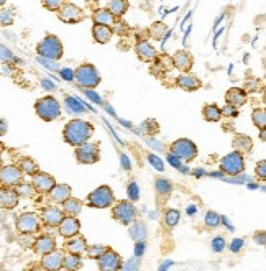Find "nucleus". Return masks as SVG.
Here are the masks:
<instances>
[{
  "label": "nucleus",
  "mask_w": 266,
  "mask_h": 271,
  "mask_svg": "<svg viewBox=\"0 0 266 271\" xmlns=\"http://www.w3.org/2000/svg\"><path fill=\"white\" fill-rule=\"evenodd\" d=\"M92 133H94L92 123H89L83 119H74L66 123V127L63 130V138L68 145L79 146L89 142V138L92 137Z\"/></svg>",
  "instance_id": "nucleus-1"
},
{
  "label": "nucleus",
  "mask_w": 266,
  "mask_h": 271,
  "mask_svg": "<svg viewBox=\"0 0 266 271\" xmlns=\"http://www.w3.org/2000/svg\"><path fill=\"white\" fill-rule=\"evenodd\" d=\"M36 53L41 58H46V60L59 61L63 58L64 46L56 35H46L38 45H36Z\"/></svg>",
  "instance_id": "nucleus-2"
},
{
  "label": "nucleus",
  "mask_w": 266,
  "mask_h": 271,
  "mask_svg": "<svg viewBox=\"0 0 266 271\" xmlns=\"http://www.w3.org/2000/svg\"><path fill=\"white\" fill-rule=\"evenodd\" d=\"M74 79L81 87H86V89H94L100 84V74L97 68L94 64L84 63L81 64L79 68L74 71Z\"/></svg>",
  "instance_id": "nucleus-3"
},
{
  "label": "nucleus",
  "mask_w": 266,
  "mask_h": 271,
  "mask_svg": "<svg viewBox=\"0 0 266 271\" xmlns=\"http://www.w3.org/2000/svg\"><path fill=\"white\" fill-rule=\"evenodd\" d=\"M35 112L44 122H53L61 115V104L51 96L41 97L35 102Z\"/></svg>",
  "instance_id": "nucleus-4"
},
{
  "label": "nucleus",
  "mask_w": 266,
  "mask_h": 271,
  "mask_svg": "<svg viewBox=\"0 0 266 271\" xmlns=\"http://www.w3.org/2000/svg\"><path fill=\"white\" fill-rule=\"evenodd\" d=\"M114 201H115V194L112 191V187L100 186L97 189H94V191L87 196L86 202H87V206L92 209H107L114 206Z\"/></svg>",
  "instance_id": "nucleus-5"
},
{
  "label": "nucleus",
  "mask_w": 266,
  "mask_h": 271,
  "mask_svg": "<svg viewBox=\"0 0 266 271\" xmlns=\"http://www.w3.org/2000/svg\"><path fill=\"white\" fill-rule=\"evenodd\" d=\"M220 170L228 176H238L245 171V158L243 153L233 150L220 159Z\"/></svg>",
  "instance_id": "nucleus-6"
},
{
  "label": "nucleus",
  "mask_w": 266,
  "mask_h": 271,
  "mask_svg": "<svg viewBox=\"0 0 266 271\" xmlns=\"http://www.w3.org/2000/svg\"><path fill=\"white\" fill-rule=\"evenodd\" d=\"M138 210L133 206V201H120L112 209V217L122 225H130L137 221Z\"/></svg>",
  "instance_id": "nucleus-7"
},
{
  "label": "nucleus",
  "mask_w": 266,
  "mask_h": 271,
  "mask_svg": "<svg viewBox=\"0 0 266 271\" xmlns=\"http://www.w3.org/2000/svg\"><path fill=\"white\" fill-rule=\"evenodd\" d=\"M41 217L36 214V212H23L17 217V230L20 233H25V235H33V233H38L40 230V224H41Z\"/></svg>",
  "instance_id": "nucleus-8"
},
{
  "label": "nucleus",
  "mask_w": 266,
  "mask_h": 271,
  "mask_svg": "<svg viewBox=\"0 0 266 271\" xmlns=\"http://www.w3.org/2000/svg\"><path fill=\"white\" fill-rule=\"evenodd\" d=\"M74 155H76V159L79 163L83 165H94L97 163L100 159V148H99V143H94V142H86L83 145L76 146V151H74Z\"/></svg>",
  "instance_id": "nucleus-9"
},
{
  "label": "nucleus",
  "mask_w": 266,
  "mask_h": 271,
  "mask_svg": "<svg viewBox=\"0 0 266 271\" xmlns=\"http://www.w3.org/2000/svg\"><path fill=\"white\" fill-rule=\"evenodd\" d=\"M169 151H173L174 155H177L182 161H186V163H189V161H192L197 156V146L189 138H177L169 146Z\"/></svg>",
  "instance_id": "nucleus-10"
},
{
  "label": "nucleus",
  "mask_w": 266,
  "mask_h": 271,
  "mask_svg": "<svg viewBox=\"0 0 266 271\" xmlns=\"http://www.w3.org/2000/svg\"><path fill=\"white\" fill-rule=\"evenodd\" d=\"M58 17H59V20H61V21H64V23L74 25V23L83 21L86 18V13H84L83 9H81V7L74 5L71 2H64V5L58 10Z\"/></svg>",
  "instance_id": "nucleus-11"
},
{
  "label": "nucleus",
  "mask_w": 266,
  "mask_h": 271,
  "mask_svg": "<svg viewBox=\"0 0 266 271\" xmlns=\"http://www.w3.org/2000/svg\"><path fill=\"white\" fill-rule=\"evenodd\" d=\"M23 171L20 170V166L17 165H5L0 170V181H2L4 186H10L15 187L18 186L20 182H23Z\"/></svg>",
  "instance_id": "nucleus-12"
},
{
  "label": "nucleus",
  "mask_w": 266,
  "mask_h": 271,
  "mask_svg": "<svg viewBox=\"0 0 266 271\" xmlns=\"http://www.w3.org/2000/svg\"><path fill=\"white\" fill-rule=\"evenodd\" d=\"M97 265L103 271H115L122 268V258L117 252L112 250V248H107V250L97 258Z\"/></svg>",
  "instance_id": "nucleus-13"
},
{
  "label": "nucleus",
  "mask_w": 266,
  "mask_h": 271,
  "mask_svg": "<svg viewBox=\"0 0 266 271\" xmlns=\"http://www.w3.org/2000/svg\"><path fill=\"white\" fill-rule=\"evenodd\" d=\"M32 182L36 189V193H41V194H48L51 189L56 186V181L51 174L48 173H43V171H38L32 176Z\"/></svg>",
  "instance_id": "nucleus-14"
},
{
  "label": "nucleus",
  "mask_w": 266,
  "mask_h": 271,
  "mask_svg": "<svg viewBox=\"0 0 266 271\" xmlns=\"http://www.w3.org/2000/svg\"><path fill=\"white\" fill-rule=\"evenodd\" d=\"M64 217H66V212L53 206L43 207L41 210V221L46 227H59Z\"/></svg>",
  "instance_id": "nucleus-15"
},
{
  "label": "nucleus",
  "mask_w": 266,
  "mask_h": 271,
  "mask_svg": "<svg viewBox=\"0 0 266 271\" xmlns=\"http://www.w3.org/2000/svg\"><path fill=\"white\" fill-rule=\"evenodd\" d=\"M64 258H66L64 252L56 248V250L41 256V266L44 269H61L64 265Z\"/></svg>",
  "instance_id": "nucleus-16"
},
{
  "label": "nucleus",
  "mask_w": 266,
  "mask_h": 271,
  "mask_svg": "<svg viewBox=\"0 0 266 271\" xmlns=\"http://www.w3.org/2000/svg\"><path fill=\"white\" fill-rule=\"evenodd\" d=\"M20 194L17 193V189L10 186H4L2 193H0V206L5 210H12L18 206Z\"/></svg>",
  "instance_id": "nucleus-17"
},
{
  "label": "nucleus",
  "mask_w": 266,
  "mask_h": 271,
  "mask_svg": "<svg viewBox=\"0 0 266 271\" xmlns=\"http://www.w3.org/2000/svg\"><path fill=\"white\" fill-rule=\"evenodd\" d=\"M81 232V222L76 219V215H68L63 219L61 225H59V233L64 238H71L74 235H79Z\"/></svg>",
  "instance_id": "nucleus-18"
},
{
  "label": "nucleus",
  "mask_w": 266,
  "mask_h": 271,
  "mask_svg": "<svg viewBox=\"0 0 266 271\" xmlns=\"http://www.w3.org/2000/svg\"><path fill=\"white\" fill-rule=\"evenodd\" d=\"M171 63L174 68L179 69L181 72H188L192 68V64H194V58H192L186 49H179L173 55Z\"/></svg>",
  "instance_id": "nucleus-19"
},
{
  "label": "nucleus",
  "mask_w": 266,
  "mask_h": 271,
  "mask_svg": "<svg viewBox=\"0 0 266 271\" xmlns=\"http://www.w3.org/2000/svg\"><path fill=\"white\" fill-rule=\"evenodd\" d=\"M135 53L137 56L140 58L142 61H146V63H150V61H154L156 60V48H154L150 41H146V40H142V41H138L137 45H135Z\"/></svg>",
  "instance_id": "nucleus-20"
},
{
  "label": "nucleus",
  "mask_w": 266,
  "mask_h": 271,
  "mask_svg": "<svg viewBox=\"0 0 266 271\" xmlns=\"http://www.w3.org/2000/svg\"><path fill=\"white\" fill-rule=\"evenodd\" d=\"M176 84L179 89L186 91V92H192V91H197L202 87V80L199 79L194 74H182L176 79Z\"/></svg>",
  "instance_id": "nucleus-21"
},
{
  "label": "nucleus",
  "mask_w": 266,
  "mask_h": 271,
  "mask_svg": "<svg viewBox=\"0 0 266 271\" xmlns=\"http://www.w3.org/2000/svg\"><path fill=\"white\" fill-rule=\"evenodd\" d=\"M92 36H94L95 43H99V45H105V43H109L110 40H112L114 30H112V26H109V25L94 23L92 25Z\"/></svg>",
  "instance_id": "nucleus-22"
},
{
  "label": "nucleus",
  "mask_w": 266,
  "mask_h": 271,
  "mask_svg": "<svg viewBox=\"0 0 266 271\" xmlns=\"http://www.w3.org/2000/svg\"><path fill=\"white\" fill-rule=\"evenodd\" d=\"M247 89H242V87H232L228 89L225 94V102L227 104H232L235 107H242L247 104Z\"/></svg>",
  "instance_id": "nucleus-23"
},
{
  "label": "nucleus",
  "mask_w": 266,
  "mask_h": 271,
  "mask_svg": "<svg viewBox=\"0 0 266 271\" xmlns=\"http://www.w3.org/2000/svg\"><path fill=\"white\" fill-rule=\"evenodd\" d=\"M33 248H35L36 253L43 256V255H46L49 252L56 250V241H55V238L51 237V235H40L38 238L35 240Z\"/></svg>",
  "instance_id": "nucleus-24"
},
{
  "label": "nucleus",
  "mask_w": 266,
  "mask_h": 271,
  "mask_svg": "<svg viewBox=\"0 0 266 271\" xmlns=\"http://www.w3.org/2000/svg\"><path fill=\"white\" fill-rule=\"evenodd\" d=\"M72 189L68 184H56L53 189L49 191V199L53 201L55 204H63L71 197Z\"/></svg>",
  "instance_id": "nucleus-25"
},
{
  "label": "nucleus",
  "mask_w": 266,
  "mask_h": 271,
  "mask_svg": "<svg viewBox=\"0 0 266 271\" xmlns=\"http://www.w3.org/2000/svg\"><path fill=\"white\" fill-rule=\"evenodd\" d=\"M115 18L117 17L107 9V7H105V9H97L92 13V21H94V23H100V25L112 26L115 23Z\"/></svg>",
  "instance_id": "nucleus-26"
},
{
  "label": "nucleus",
  "mask_w": 266,
  "mask_h": 271,
  "mask_svg": "<svg viewBox=\"0 0 266 271\" xmlns=\"http://www.w3.org/2000/svg\"><path fill=\"white\" fill-rule=\"evenodd\" d=\"M66 248H68V252H71V253L83 255V253L87 252V241H86L84 237L74 235V237L68 238V241H66Z\"/></svg>",
  "instance_id": "nucleus-27"
},
{
  "label": "nucleus",
  "mask_w": 266,
  "mask_h": 271,
  "mask_svg": "<svg viewBox=\"0 0 266 271\" xmlns=\"http://www.w3.org/2000/svg\"><path fill=\"white\" fill-rule=\"evenodd\" d=\"M232 145H233V150L243 153V155L248 153V151H251V148H253V142H251V138L248 135H243V133L235 135Z\"/></svg>",
  "instance_id": "nucleus-28"
},
{
  "label": "nucleus",
  "mask_w": 266,
  "mask_h": 271,
  "mask_svg": "<svg viewBox=\"0 0 266 271\" xmlns=\"http://www.w3.org/2000/svg\"><path fill=\"white\" fill-rule=\"evenodd\" d=\"M154 189H156V193L159 197L163 199H168L169 196L173 193V182L169 181L168 178H158L154 181Z\"/></svg>",
  "instance_id": "nucleus-29"
},
{
  "label": "nucleus",
  "mask_w": 266,
  "mask_h": 271,
  "mask_svg": "<svg viewBox=\"0 0 266 271\" xmlns=\"http://www.w3.org/2000/svg\"><path fill=\"white\" fill-rule=\"evenodd\" d=\"M107 9L112 12L117 18H120L128 10V0H109Z\"/></svg>",
  "instance_id": "nucleus-30"
},
{
  "label": "nucleus",
  "mask_w": 266,
  "mask_h": 271,
  "mask_svg": "<svg viewBox=\"0 0 266 271\" xmlns=\"http://www.w3.org/2000/svg\"><path fill=\"white\" fill-rule=\"evenodd\" d=\"M63 210L66 212V215H79L81 210H83V201L76 199V197H69L68 201L63 202Z\"/></svg>",
  "instance_id": "nucleus-31"
},
{
  "label": "nucleus",
  "mask_w": 266,
  "mask_h": 271,
  "mask_svg": "<svg viewBox=\"0 0 266 271\" xmlns=\"http://www.w3.org/2000/svg\"><path fill=\"white\" fill-rule=\"evenodd\" d=\"M202 117L207 122H219L224 114H222V109L216 104H209L202 109Z\"/></svg>",
  "instance_id": "nucleus-32"
},
{
  "label": "nucleus",
  "mask_w": 266,
  "mask_h": 271,
  "mask_svg": "<svg viewBox=\"0 0 266 271\" xmlns=\"http://www.w3.org/2000/svg\"><path fill=\"white\" fill-rule=\"evenodd\" d=\"M64 104H66V107H68V111L71 114H74V115H81V114L86 112V107L83 105V102H81L79 99H76V97H72V96L66 97Z\"/></svg>",
  "instance_id": "nucleus-33"
},
{
  "label": "nucleus",
  "mask_w": 266,
  "mask_h": 271,
  "mask_svg": "<svg viewBox=\"0 0 266 271\" xmlns=\"http://www.w3.org/2000/svg\"><path fill=\"white\" fill-rule=\"evenodd\" d=\"M18 166L26 176H33L35 173H38V165H36V161L32 158H21L18 161Z\"/></svg>",
  "instance_id": "nucleus-34"
},
{
  "label": "nucleus",
  "mask_w": 266,
  "mask_h": 271,
  "mask_svg": "<svg viewBox=\"0 0 266 271\" xmlns=\"http://www.w3.org/2000/svg\"><path fill=\"white\" fill-rule=\"evenodd\" d=\"M163 219H165L166 227L173 229V227H176L177 224H179V221H181V212L176 210V209H168L165 212V215H163Z\"/></svg>",
  "instance_id": "nucleus-35"
},
{
  "label": "nucleus",
  "mask_w": 266,
  "mask_h": 271,
  "mask_svg": "<svg viewBox=\"0 0 266 271\" xmlns=\"http://www.w3.org/2000/svg\"><path fill=\"white\" fill-rule=\"evenodd\" d=\"M81 266H83V260H81V256L77 253L69 252V255H66L64 265H63L64 269H79Z\"/></svg>",
  "instance_id": "nucleus-36"
},
{
  "label": "nucleus",
  "mask_w": 266,
  "mask_h": 271,
  "mask_svg": "<svg viewBox=\"0 0 266 271\" xmlns=\"http://www.w3.org/2000/svg\"><path fill=\"white\" fill-rule=\"evenodd\" d=\"M251 122L256 128H263L266 127V109H255L251 112Z\"/></svg>",
  "instance_id": "nucleus-37"
},
{
  "label": "nucleus",
  "mask_w": 266,
  "mask_h": 271,
  "mask_svg": "<svg viewBox=\"0 0 266 271\" xmlns=\"http://www.w3.org/2000/svg\"><path fill=\"white\" fill-rule=\"evenodd\" d=\"M204 222H205L207 227H210V229H216V227H219L222 224V217L217 214V212L207 210L205 212V217H204Z\"/></svg>",
  "instance_id": "nucleus-38"
},
{
  "label": "nucleus",
  "mask_w": 266,
  "mask_h": 271,
  "mask_svg": "<svg viewBox=\"0 0 266 271\" xmlns=\"http://www.w3.org/2000/svg\"><path fill=\"white\" fill-rule=\"evenodd\" d=\"M15 189H17V193L20 194V197H32L35 194V186L33 182H30V184H26V182H20L18 186H15Z\"/></svg>",
  "instance_id": "nucleus-39"
},
{
  "label": "nucleus",
  "mask_w": 266,
  "mask_h": 271,
  "mask_svg": "<svg viewBox=\"0 0 266 271\" xmlns=\"http://www.w3.org/2000/svg\"><path fill=\"white\" fill-rule=\"evenodd\" d=\"M66 0H41V5L49 12H58L64 5Z\"/></svg>",
  "instance_id": "nucleus-40"
},
{
  "label": "nucleus",
  "mask_w": 266,
  "mask_h": 271,
  "mask_svg": "<svg viewBox=\"0 0 266 271\" xmlns=\"http://www.w3.org/2000/svg\"><path fill=\"white\" fill-rule=\"evenodd\" d=\"M109 247H103V245H91V247H87V256H91V258L94 260H97L99 256L107 250Z\"/></svg>",
  "instance_id": "nucleus-41"
},
{
  "label": "nucleus",
  "mask_w": 266,
  "mask_h": 271,
  "mask_svg": "<svg viewBox=\"0 0 266 271\" xmlns=\"http://www.w3.org/2000/svg\"><path fill=\"white\" fill-rule=\"evenodd\" d=\"M166 33H168V32H166V25L161 23V21H158V23L151 28V35H153L154 40H163V38H165Z\"/></svg>",
  "instance_id": "nucleus-42"
},
{
  "label": "nucleus",
  "mask_w": 266,
  "mask_h": 271,
  "mask_svg": "<svg viewBox=\"0 0 266 271\" xmlns=\"http://www.w3.org/2000/svg\"><path fill=\"white\" fill-rule=\"evenodd\" d=\"M210 247H212V250L216 252V253H220V252H224L225 250V238L224 237H216L212 241H210Z\"/></svg>",
  "instance_id": "nucleus-43"
},
{
  "label": "nucleus",
  "mask_w": 266,
  "mask_h": 271,
  "mask_svg": "<svg viewBox=\"0 0 266 271\" xmlns=\"http://www.w3.org/2000/svg\"><path fill=\"white\" fill-rule=\"evenodd\" d=\"M127 194H128V199L130 201H137V199H140V187H138V184L135 181H131L130 184H128V187H127Z\"/></svg>",
  "instance_id": "nucleus-44"
},
{
  "label": "nucleus",
  "mask_w": 266,
  "mask_h": 271,
  "mask_svg": "<svg viewBox=\"0 0 266 271\" xmlns=\"http://www.w3.org/2000/svg\"><path fill=\"white\" fill-rule=\"evenodd\" d=\"M255 174L258 179L261 181H266V159H261L256 163V168H255Z\"/></svg>",
  "instance_id": "nucleus-45"
},
{
  "label": "nucleus",
  "mask_w": 266,
  "mask_h": 271,
  "mask_svg": "<svg viewBox=\"0 0 266 271\" xmlns=\"http://www.w3.org/2000/svg\"><path fill=\"white\" fill-rule=\"evenodd\" d=\"M148 161H150V165L154 168V170H158V171L165 170V165H163V161L156 155H154V153H148Z\"/></svg>",
  "instance_id": "nucleus-46"
},
{
  "label": "nucleus",
  "mask_w": 266,
  "mask_h": 271,
  "mask_svg": "<svg viewBox=\"0 0 266 271\" xmlns=\"http://www.w3.org/2000/svg\"><path fill=\"white\" fill-rule=\"evenodd\" d=\"M222 114H224V117H228V119H235V117H238V107L227 104L224 109H222Z\"/></svg>",
  "instance_id": "nucleus-47"
},
{
  "label": "nucleus",
  "mask_w": 266,
  "mask_h": 271,
  "mask_svg": "<svg viewBox=\"0 0 266 271\" xmlns=\"http://www.w3.org/2000/svg\"><path fill=\"white\" fill-rule=\"evenodd\" d=\"M0 51H2V63H4V64H9V63L15 61V56H13V53H12V49H9L5 45H2Z\"/></svg>",
  "instance_id": "nucleus-48"
},
{
  "label": "nucleus",
  "mask_w": 266,
  "mask_h": 271,
  "mask_svg": "<svg viewBox=\"0 0 266 271\" xmlns=\"http://www.w3.org/2000/svg\"><path fill=\"white\" fill-rule=\"evenodd\" d=\"M166 159H168V163H169V165H171L173 168H177V170H179L181 165H182V159H181L179 156H177V155H174L173 151H169V153H168Z\"/></svg>",
  "instance_id": "nucleus-49"
},
{
  "label": "nucleus",
  "mask_w": 266,
  "mask_h": 271,
  "mask_svg": "<svg viewBox=\"0 0 266 271\" xmlns=\"http://www.w3.org/2000/svg\"><path fill=\"white\" fill-rule=\"evenodd\" d=\"M13 23V15L9 9H4L2 7V26H7V25H12Z\"/></svg>",
  "instance_id": "nucleus-50"
},
{
  "label": "nucleus",
  "mask_w": 266,
  "mask_h": 271,
  "mask_svg": "<svg viewBox=\"0 0 266 271\" xmlns=\"http://www.w3.org/2000/svg\"><path fill=\"white\" fill-rule=\"evenodd\" d=\"M253 240H255V243L261 245V247H266V230H258V232H255Z\"/></svg>",
  "instance_id": "nucleus-51"
},
{
  "label": "nucleus",
  "mask_w": 266,
  "mask_h": 271,
  "mask_svg": "<svg viewBox=\"0 0 266 271\" xmlns=\"http://www.w3.org/2000/svg\"><path fill=\"white\" fill-rule=\"evenodd\" d=\"M243 245H245V241H243L242 238H236V240L232 241L230 247H228V248H230V250H232L233 253H238V252L242 250V248H243Z\"/></svg>",
  "instance_id": "nucleus-52"
},
{
  "label": "nucleus",
  "mask_w": 266,
  "mask_h": 271,
  "mask_svg": "<svg viewBox=\"0 0 266 271\" xmlns=\"http://www.w3.org/2000/svg\"><path fill=\"white\" fill-rule=\"evenodd\" d=\"M86 96H87L89 99H91V100L94 102V104H102V99H100L92 89H86Z\"/></svg>",
  "instance_id": "nucleus-53"
},
{
  "label": "nucleus",
  "mask_w": 266,
  "mask_h": 271,
  "mask_svg": "<svg viewBox=\"0 0 266 271\" xmlns=\"http://www.w3.org/2000/svg\"><path fill=\"white\" fill-rule=\"evenodd\" d=\"M59 72H61V76H63L64 80H72L74 79V71L69 69V68H63Z\"/></svg>",
  "instance_id": "nucleus-54"
},
{
  "label": "nucleus",
  "mask_w": 266,
  "mask_h": 271,
  "mask_svg": "<svg viewBox=\"0 0 266 271\" xmlns=\"http://www.w3.org/2000/svg\"><path fill=\"white\" fill-rule=\"evenodd\" d=\"M258 84V80H247L245 84V89L247 91H255V86Z\"/></svg>",
  "instance_id": "nucleus-55"
},
{
  "label": "nucleus",
  "mask_w": 266,
  "mask_h": 271,
  "mask_svg": "<svg viewBox=\"0 0 266 271\" xmlns=\"http://www.w3.org/2000/svg\"><path fill=\"white\" fill-rule=\"evenodd\" d=\"M260 140H261V142H266V127L260 128Z\"/></svg>",
  "instance_id": "nucleus-56"
},
{
  "label": "nucleus",
  "mask_w": 266,
  "mask_h": 271,
  "mask_svg": "<svg viewBox=\"0 0 266 271\" xmlns=\"http://www.w3.org/2000/svg\"><path fill=\"white\" fill-rule=\"evenodd\" d=\"M122 163L125 166V170H130V163H128V159H125V155H122Z\"/></svg>",
  "instance_id": "nucleus-57"
},
{
  "label": "nucleus",
  "mask_w": 266,
  "mask_h": 271,
  "mask_svg": "<svg viewBox=\"0 0 266 271\" xmlns=\"http://www.w3.org/2000/svg\"><path fill=\"white\" fill-rule=\"evenodd\" d=\"M191 32H192V25H189V28H188V30H186V33H184V40H182L184 43H186V41H188V36H189V33H191Z\"/></svg>",
  "instance_id": "nucleus-58"
},
{
  "label": "nucleus",
  "mask_w": 266,
  "mask_h": 271,
  "mask_svg": "<svg viewBox=\"0 0 266 271\" xmlns=\"http://www.w3.org/2000/svg\"><path fill=\"white\" fill-rule=\"evenodd\" d=\"M143 243H137V255H142L143 253Z\"/></svg>",
  "instance_id": "nucleus-59"
},
{
  "label": "nucleus",
  "mask_w": 266,
  "mask_h": 271,
  "mask_svg": "<svg viewBox=\"0 0 266 271\" xmlns=\"http://www.w3.org/2000/svg\"><path fill=\"white\" fill-rule=\"evenodd\" d=\"M43 86H44V87H48V89H55V86L51 84V83H48V80H43Z\"/></svg>",
  "instance_id": "nucleus-60"
},
{
  "label": "nucleus",
  "mask_w": 266,
  "mask_h": 271,
  "mask_svg": "<svg viewBox=\"0 0 266 271\" xmlns=\"http://www.w3.org/2000/svg\"><path fill=\"white\" fill-rule=\"evenodd\" d=\"M5 131H7V122H5V120L2 119V135L5 133Z\"/></svg>",
  "instance_id": "nucleus-61"
},
{
  "label": "nucleus",
  "mask_w": 266,
  "mask_h": 271,
  "mask_svg": "<svg viewBox=\"0 0 266 271\" xmlns=\"http://www.w3.org/2000/svg\"><path fill=\"white\" fill-rule=\"evenodd\" d=\"M263 100L266 102V87H264V92H263Z\"/></svg>",
  "instance_id": "nucleus-62"
},
{
  "label": "nucleus",
  "mask_w": 266,
  "mask_h": 271,
  "mask_svg": "<svg viewBox=\"0 0 266 271\" xmlns=\"http://www.w3.org/2000/svg\"><path fill=\"white\" fill-rule=\"evenodd\" d=\"M0 4H2V7H4L7 4V0H0Z\"/></svg>",
  "instance_id": "nucleus-63"
}]
</instances>
